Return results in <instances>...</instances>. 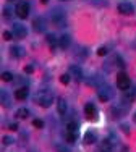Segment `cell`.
<instances>
[{
    "label": "cell",
    "instance_id": "cell-24",
    "mask_svg": "<svg viewBox=\"0 0 136 152\" xmlns=\"http://www.w3.org/2000/svg\"><path fill=\"white\" fill-rule=\"evenodd\" d=\"M55 149H57V152H70V151H68V147L62 146V144H57V146H55Z\"/></svg>",
    "mask_w": 136,
    "mask_h": 152
},
{
    "label": "cell",
    "instance_id": "cell-31",
    "mask_svg": "<svg viewBox=\"0 0 136 152\" xmlns=\"http://www.w3.org/2000/svg\"><path fill=\"white\" fill-rule=\"evenodd\" d=\"M10 129H12V131H16V129H18V125H16V123H12V125H10Z\"/></svg>",
    "mask_w": 136,
    "mask_h": 152
},
{
    "label": "cell",
    "instance_id": "cell-27",
    "mask_svg": "<svg viewBox=\"0 0 136 152\" xmlns=\"http://www.w3.org/2000/svg\"><path fill=\"white\" fill-rule=\"evenodd\" d=\"M42 120H33V126H36V128H42Z\"/></svg>",
    "mask_w": 136,
    "mask_h": 152
},
{
    "label": "cell",
    "instance_id": "cell-3",
    "mask_svg": "<svg viewBox=\"0 0 136 152\" xmlns=\"http://www.w3.org/2000/svg\"><path fill=\"white\" fill-rule=\"evenodd\" d=\"M118 12L121 13V15H131V13L135 12V7L131 2H128V0H121V2L118 3Z\"/></svg>",
    "mask_w": 136,
    "mask_h": 152
},
{
    "label": "cell",
    "instance_id": "cell-10",
    "mask_svg": "<svg viewBox=\"0 0 136 152\" xmlns=\"http://www.w3.org/2000/svg\"><path fill=\"white\" fill-rule=\"evenodd\" d=\"M84 112H86V115H88L89 118H94L96 117V107L92 105V104H86Z\"/></svg>",
    "mask_w": 136,
    "mask_h": 152
},
{
    "label": "cell",
    "instance_id": "cell-7",
    "mask_svg": "<svg viewBox=\"0 0 136 152\" xmlns=\"http://www.w3.org/2000/svg\"><path fill=\"white\" fill-rule=\"evenodd\" d=\"M70 75L75 76L78 81H80V79H83V71H81V68L78 66V65H71V66H70Z\"/></svg>",
    "mask_w": 136,
    "mask_h": 152
},
{
    "label": "cell",
    "instance_id": "cell-30",
    "mask_svg": "<svg viewBox=\"0 0 136 152\" xmlns=\"http://www.w3.org/2000/svg\"><path fill=\"white\" fill-rule=\"evenodd\" d=\"M121 129H123V133H126V134L130 133V129H128V125H126V123H123V125H121Z\"/></svg>",
    "mask_w": 136,
    "mask_h": 152
},
{
    "label": "cell",
    "instance_id": "cell-9",
    "mask_svg": "<svg viewBox=\"0 0 136 152\" xmlns=\"http://www.w3.org/2000/svg\"><path fill=\"white\" fill-rule=\"evenodd\" d=\"M33 24H34V29L37 31V32H41V31L45 29V23H44V20H42V18H36V20L33 21Z\"/></svg>",
    "mask_w": 136,
    "mask_h": 152
},
{
    "label": "cell",
    "instance_id": "cell-15",
    "mask_svg": "<svg viewBox=\"0 0 136 152\" xmlns=\"http://www.w3.org/2000/svg\"><path fill=\"white\" fill-rule=\"evenodd\" d=\"M94 141H96V136L92 134V131H88V133L84 134V142H86V144H92Z\"/></svg>",
    "mask_w": 136,
    "mask_h": 152
},
{
    "label": "cell",
    "instance_id": "cell-19",
    "mask_svg": "<svg viewBox=\"0 0 136 152\" xmlns=\"http://www.w3.org/2000/svg\"><path fill=\"white\" fill-rule=\"evenodd\" d=\"M76 129H78V125L75 121H71V123H68L67 125V131H73V133H76Z\"/></svg>",
    "mask_w": 136,
    "mask_h": 152
},
{
    "label": "cell",
    "instance_id": "cell-21",
    "mask_svg": "<svg viewBox=\"0 0 136 152\" xmlns=\"http://www.w3.org/2000/svg\"><path fill=\"white\" fill-rule=\"evenodd\" d=\"M2 79H3V81H12V79H13V75L8 73V71H5V73H2Z\"/></svg>",
    "mask_w": 136,
    "mask_h": 152
},
{
    "label": "cell",
    "instance_id": "cell-1",
    "mask_svg": "<svg viewBox=\"0 0 136 152\" xmlns=\"http://www.w3.org/2000/svg\"><path fill=\"white\" fill-rule=\"evenodd\" d=\"M52 23L53 24H57V26H60V28H63L67 24V15H65V12H63L62 8H55L52 12Z\"/></svg>",
    "mask_w": 136,
    "mask_h": 152
},
{
    "label": "cell",
    "instance_id": "cell-2",
    "mask_svg": "<svg viewBox=\"0 0 136 152\" xmlns=\"http://www.w3.org/2000/svg\"><path fill=\"white\" fill-rule=\"evenodd\" d=\"M36 102H37L41 107H50L52 102H53V96L50 92H47V91L37 92V96H36Z\"/></svg>",
    "mask_w": 136,
    "mask_h": 152
},
{
    "label": "cell",
    "instance_id": "cell-11",
    "mask_svg": "<svg viewBox=\"0 0 136 152\" xmlns=\"http://www.w3.org/2000/svg\"><path fill=\"white\" fill-rule=\"evenodd\" d=\"M15 97L18 100H24L28 97V89H24V88H21V89H16V92H15Z\"/></svg>",
    "mask_w": 136,
    "mask_h": 152
},
{
    "label": "cell",
    "instance_id": "cell-13",
    "mask_svg": "<svg viewBox=\"0 0 136 152\" xmlns=\"http://www.w3.org/2000/svg\"><path fill=\"white\" fill-rule=\"evenodd\" d=\"M12 55H13V57H18V58H20V57H23V55H24V52H23V49H21V47L13 45V47H12Z\"/></svg>",
    "mask_w": 136,
    "mask_h": 152
},
{
    "label": "cell",
    "instance_id": "cell-22",
    "mask_svg": "<svg viewBox=\"0 0 136 152\" xmlns=\"http://www.w3.org/2000/svg\"><path fill=\"white\" fill-rule=\"evenodd\" d=\"M2 37L5 39V41H10V39H13V32H10V31H3Z\"/></svg>",
    "mask_w": 136,
    "mask_h": 152
},
{
    "label": "cell",
    "instance_id": "cell-8",
    "mask_svg": "<svg viewBox=\"0 0 136 152\" xmlns=\"http://www.w3.org/2000/svg\"><path fill=\"white\" fill-rule=\"evenodd\" d=\"M57 108H58V113L60 115H65L68 112V104L65 99H58V102H57Z\"/></svg>",
    "mask_w": 136,
    "mask_h": 152
},
{
    "label": "cell",
    "instance_id": "cell-6",
    "mask_svg": "<svg viewBox=\"0 0 136 152\" xmlns=\"http://www.w3.org/2000/svg\"><path fill=\"white\" fill-rule=\"evenodd\" d=\"M13 36L18 39H23V37H26V34H28V31H26V28L23 26V24H20V23H16V24H13Z\"/></svg>",
    "mask_w": 136,
    "mask_h": 152
},
{
    "label": "cell",
    "instance_id": "cell-33",
    "mask_svg": "<svg viewBox=\"0 0 136 152\" xmlns=\"http://www.w3.org/2000/svg\"><path fill=\"white\" fill-rule=\"evenodd\" d=\"M133 120H135V123H136V113H135V117H133Z\"/></svg>",
    "mask_w": 136,
    "mask_h": 152
},
{
    "label": "cell",
    "instance_id": "cell-4",
    "mask_svg": "<svg viewBox=\"0 0 136 152\" xmlns=\"http://www.w3.org/2000/svg\"><path fill=\"white\" fill-rule=\"evenodd\" d=\"M117 86H118L120 91L126 92L128 89H130V86H131V83H130V79H128V76L123 75V73L118 75V78H117Z\"/></svg>",
    "mask_w": 136,
    "mask_h": 152
},
{
    "label": "cell",
    "instance_id": "cell-25",
    "mask_svg": "<svg viewBox=\"0 0 136 152\" xmlns=\"http://www.w3.org/2000/svg\"><path fill=\"white\" fill-rule=\"evenodd\" d=\"M97 53L101 57H104V55H107V53H109V49H107V47H101V49L97 50Z\"/></svg>",
    "mask_w": 136,
    "mask_h": 152
},
{
    "label": "cell",
    "instance_id": "cell-14",
    "mask_svg": "<svg viewBox=\"0 0 136 152\" xmlns=\"http://www.w3.org/2000/svg\"><path fill=\"white\" fill-rule=\"evenodd\" d=\"M65 139H67V142L73 144L75 141H76V133H73V131H67V134H65Z\"/></svg>",
    "mask_w": 136,
    "mask_h": 152
},
{
    "label": "cell",
    "instance_id": "cell-20",
    "mask_svg": "<svg viewBox=\"0 0 136 152\" xmlns=\"http://www.w3.org/2000/svg\"><path fill=\"white\" fill-rule=\"evenodd\" d=\"M70 76L71 75H67V73L62 75V76H60V83H62V84H68V83H70V79H71Z\"/></svg>",
    "mask_w": 136,
    "mask_h": 152
},
{
    "label": "cell",
    "instance_id": "cell-28",
    "mask_svg": "<svg viewBox=\"0 0 136 152\" xmlns=\"http://www.w3.org/2000/svg\"><path fill=\"white\" fill-rule=\"evenodd\" d=\"M3 144H12L13 142V139H12V137H10V136H3Z\"/></svg>",
    "mask_w": 136,
    "mask_h": 152
},
{
    "label": "cell",
    "instance_id": "cell-16",
    "mask_svg": "<svg viewBox=\"0 0 136 152\" xmlns=\"http://www.w3.org/2000/svg\"><path fill=\"white\" fill-rule=\"evenodd\" d=\"M47 42H49V45H50V49H55L57 39H55V36H53V34H47Z\"/></svg>",
    "mask_w": 136,
    "mask_h": 152
},
{
    "label": "cell",
    "instance_id": "cell-23",
    "mask_svg": "<svg viewBox=\"0 0 136 152\" xmlns=\"http://www.w3.org/2000/svg\"><path fill=\"white\" fill-rule=\"evenodd\" d=\"M2 104H5V107H8V105H10V102H8V96H7V92H3V91H2Z\"/></svg>",
    "mask_w": 136,
    "mask_h": 152
},
{
    "label": "cell",
    "instance_id": "cell-12",
    "mask_svg": "<svg viewBox=\"0 0 136 152\" xmlns=\"http://www.w3.org/2000/svg\"><path fill=\"white\" fill-rule=\"evenodd\" d=\"M68 45H70V36L63 34L62 37H60V47H62V49H68Z\"/></svg>",
    "mask_w": 136,
    "mask_h": 152
},
{
    "label": "cell",
    "instance_id": "cell-29",
    "mask_svg": "<svg viewBox=\"0 0 136 152\" xmlns=\"http://www.w3.org/2000/svg\"><path fill=\"white\" fill-rule=\"evenodd\" d=\"M24 71H26L28 75H31V73H33V71H34V68H33V66H29V65H28V66L24 68Z\"/></svg>",
    "mask_w": 136,
    "mask_h": 152
},
{
    "label": "cell",
    "instance_id": "cell-17",
    "mask_svg": "<svg viewBox=\"0 0 136 152\" xmlns=\"http://www.w3.org/2000/svg\"><path fill=\"white\" fill-rule=\"evenodd\" d=\"M16 115H18V118L23 120V118H26L28 115H29V110H28V108H20V110L16 112Z\"/></svg>",
    "mask_w": 136,
    "mask_h": 152
},
{
    "label": "cell",
    "instance_id": "cell-18",
    "mask_svg": "<svg viewBox=\"0 0 136 152\" xmlns=\"http://www.w3.org/2000/svg\"><path fill=\"white\" fill-rule=\"evenodd\" d=\"M99 99H101L102 102H107V100L110 99V92H105V91H99Z\"/></svg>",
    "mask_w": 136,
    "mask_h": 152
},
{
    "label": "cell",
    "instance_id": "cell-26",
    "mask_svg": "<svg viewBox=\"0 0 136 152\" xmlns=\"http://www.w3.org/2000/svg\"><path fill=\"white\" fill-rule=\"evenodd\" d=\"M3 16H5V18H10V16H12V10H10L8 7H5V10H3Z\"/></svg>",
    "mask_w": 136,
    "mask_h": 152
},
{
    "label": "cell",
    "instance_id": "cell-5",
    "mask_svg": "<svg viewBox=\"0 0 136 152\" xmlns=\"http://www.w3.org/2000/svg\"><path fill=\"white\" fill-rule=\"evenodd\" d=\"M15 12H16V15L20 18H28V15H29V3H26V2L16 3Z\"/></svg>",
    "mask_w": 136,
    "mask_h": 152
},
{
    "label": "cell",
    "instance_id": "cell-32",
    "mask_svg": "<svg viewBox=\"0 0 136 152\" xmlns=\"http://www.w3.org/2000/svg\"><path fill=\"white\" fill-rule=\"evenodd\" d=\"M41 2H42V3H47V2H49V0H41Z\"/></svg>",
    "mask_w": 136,
    "mask_h": 152
}]
</instances>
